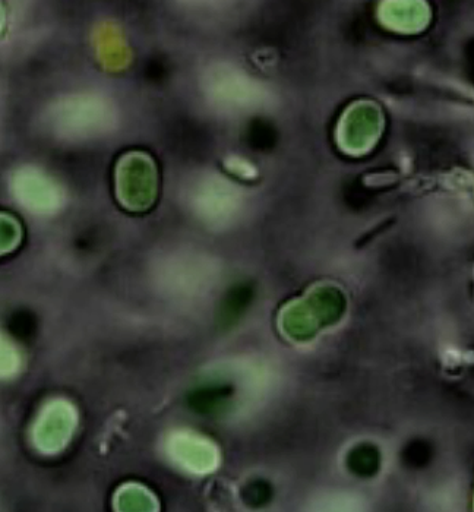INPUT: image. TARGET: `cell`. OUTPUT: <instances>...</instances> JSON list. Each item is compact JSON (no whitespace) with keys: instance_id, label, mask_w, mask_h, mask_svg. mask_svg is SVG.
Here are the masks:
<instances>
[{"instance_id":"1","label":"cell","mask_w":474,"mask_h":512,"mask_svg":"<svg viewBox=\"0 0 474 512\" xmlns=\"http://www.w3.org/2000/svg\"><path fill=\"white\" fill-rule=\"evenodd\" d=\"M379 18L395 31L415 33L429 20L428 6L423 0H384L379 8Z\"/></svg>"},{"instance_id":"2","label":"cell","mask_w":474,"mask_h":512,"mask_svg":"<svg viewBox=\"0 0 474 512\" xmlns=\"http://www.w3.org/2000/svg\"><path fill=\"white\" fill-rule=\"evenodd\" d=\"M71 422L68 419V412L62 407H50L41 414V419L37 422L36 442L41 450L50 451L59 450L65 444V438L69 435Z\"/></svg>"},{"instance_id":"3","label":"cell","mask_w":474,"mask_h":512,"mask_svg":"<svg viewBox=\"0 0 474 512\" xmlns=\"http://www.w3.org/2000/svg\"><path fill=\"white\" fill-rule=\"evenodd\" d=\"M20 360H18L17 350L0 337V376H6L17 372Z\"/></svg>"}]
</instances>
